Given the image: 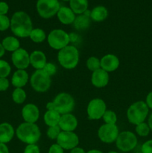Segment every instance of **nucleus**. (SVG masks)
I'll return each instance as SVG.
<instances>
[{
    "label": "nucleus",
    "mask_w": 152,
    "mask_h": 153,
    "mask_svg": "<svg viewBox=\"0 0 152 153\" xmlns=\"http://www.w3.org/2000/svg\"><path fill=\"white\" fill-rule=\"evenodd\" d=\"M10 29L15 36L20 38H25L30 36L33 29L32 21L27 13L17 11L10 19Z\"/></svg>",
    "instance_id": "obj_1"
},
{
    "label": "nucleus",
    "mask_w": 152,
    "mask_h": 153,
    "mask_svg": "<svg viewBox=\"0 0 152 153\" xmlns=\"http://www.w3.org/2000/svg\"><path fill=\"white\" fill-rule=\"evenodd\" d=\"M75 100L72 96L67 93H61L58 94L52 102L46 105L48 111H56L61 115L69 114L74 110Z\"/></svg>",
    "instance_id": "obj_2"
},
{
    "label": "nucleus",
    "mask_w": 152,
    "mask_h": 153,
    "mask_svg": "<svg viewBox=\"0 0 152 153\" xmlns=\"http://www.w3.org/2000/svg\"><path fill=\"white\" fill-rule=\"evenodd\" d=\"M16 134L19 140L27 144H36L41 137L38 126L26 122L22 123L17 127Z\"/></svg>",
    "instance_id": "obj_3"
},
{
    "label": "nucleus",
    "mask_w": 152,
    "mask_h": 153,
    "mask_svg": "<svg viewBox=\"0 0 152 153\" xmlns=\"http://www.w3.org/2000/svg\"><path fill=\"white\" fill-rule=\"evenodd\" d=\"M60 65L67 70H72L77 67L79 62V52L74 46L68 45L61 49L58 55Z\"/></svg>",
    "instance_id": "obj_4"
},
{
    "label": "nucleus",
    "mask_w": 152,
    "mask_h": 153,
    "mask_svg": "<svg viewBox=\"0 0 152 153\" xmlns=\"http://www.w3.org/2000/svg\"><path fill=\"white\" fill-rule=\"evenodd\" d=\"M149 108L144 101H137L133 103L127 111L128 121L134 125L145 122L148 115Z\"/></svg>",
    "instance_id": "obj_5"
},
{
    "label": "nucleus",
    "mask_w": 152,
    "mask_h": 153,
    "mask_svg": "<svg viewBox=\"0 0 152 153\" xmlns=\"http://www.w3.org/2000/svg\"><path fill=\"white\" fill-rule=\"evenodd\" d=\"M33 89L39 93L46 92L50 88L52 84L51 76L43 70H37L34 72L30 79Z\"/></svg>",
    "instance_id": "obj_6"
},
{
    "label": "nucleus",
    "mask_w": 152,
    "mask_h": 153,
    "mask_svg": "<svg viewBox=\"0 0 152 153\" xmlns=\"http://www.w3.org/2000/svg\"><path fill=\"white\" fill-rule=\"evenodd\" d=\"M47 40L50 47L59 51L70 43L69 34L62 29L52 30L48 35Z\"/></svg>",
    "instance_id": "obj_7"
},
{
    "label": "nucleus",
    "mask_w": 152,
    "mask_h": 153,
    "mask_svg": "<svg viewBox=\"0 0 152 153\" xmlns=\"http://www.w3.org/2000/svg\"><path fill=\"white\" fill-rule=\"evenodd\" d=\"M61 5L58 0H38L37 10L43 19H49L58 13Z\"/></svg>",
    "instance_id": "obj_8"
},
{
    "label": "nucleus",
    "mask_w": 152,
    "mask_h": 153,
    "mask_svg": "<svg viewBox=\"0 0 152 153\" xmlns=\"http://www.w3.org/2000/svg\"><path fill=\"white\" fill-rule=\"evenodd\" d=\"M137 145V137L134 133L130 131H125L119 133L116 140V146L122 152H130Z\"/></svg>",
    "instance_id": "obj_9"
},
{
    "label": "nucleus",
    "mask_w": 152,
    "mask_h": 153,
    "mask_svg": "<svg viewBox=\"0 0 152 153\" xmlns=\"http://www.w3.org/2000/svg\"><path fill=\"white\" fill-rule=\"evenodd\" d=\"M107 111V105L101 99L95 98L89 101L86 108L88 118L92 120H98L102 118Z\"/></svg>",
    "instance_id": "obj_10"
},
{
    "label": "nucleus",
    "mask_w": 152,
    "mask_h": 153,
    "mask_svg": "<svg viewBox=\"0 0 152 153\" xmlns=\"http://www.w3.org/2000/svg\"><path fill=\"white\" fill-rule=\"evenodd\" d=\"M119 131L116 124L104 123L98 130V137L102 142L111 143L116 142Z\"/></svg>",
    "instance_id": "obj_11"
},
{
    "label": "nucleus",
    "mask_w": 152,
    "mask_h": 153,
    "mask_svg": "<svg viewBox=\"0 0 152 153\" xmlns=\"http://www.w3.org/2000/svg\"><path fill=\"white\" fill-rule=\"evenodd\" d=\"M56 140L58 145L66 150L74 149L79 143L78 136L74 131H61Z\"/></svg>",
    "instance_id": "obj_12"
},
{
    "label": "nucleus",
    "mask_w": 152,
    "mask_h": 153,
    "mask_svg": "<svg viewBox=\"0 0 152 153\" xmlns=\"http://www.w3.org/2000/svg\"><path fill=\"white\" fill-rule=\"evenodd\" d=\"M11 61L18 70H25L30 65V55L25 49L19 48L12 53Z\"/></svg>",
    "instance_id": "obj_13"
},
{
    "label": "nucleus",
    "mask_w": 152,
    "mask_h": 153,
    "mask_svg": "<svg viewBox=\"0 0 152 153\" xmlns=\"http://www.w3.org/2000/svg\"><path fill=\"white\" fill-rule=\"evenodd\" d=\"M22 116L25 122L35 123L40 117V111L36 105L29 103L22 108Z\"/></svg>",
    "instance_id": "obj_14"
},
{
    "label": "nucleus",
    "mask_w": 152,
    "mask_h": 153,
    "mask_svg": "<svg viewBox=\"0 0 152 153\" xmlns=\"http://www.w3.org/2000/svg\"><path fill=\"white\" fill-rule=\"evenodd\" d=\"M77 120L75 115L71 113L61 115L58 126L61 131H74L77 127Z\"/></svg>",
    "instance_id": "obj_15"
},
{
    "label": "nucleus",
    "mask_w": 152,
    "mask_h": 153,
    "mask_svg": "<svg viewBox=\"0 0 152 153\" xmlns=\"http://www.w3.org/2000/svg\"><path fill=\"white\" fill-rule=\"evenodd\" d=\"M101 68L107 73L113 72L117 70L119 67V59L116 55L113 54H107L101 58Z\"/></svg>",
    "instance_id": "obj_16"
},
{
    "label": "nucleus",
    "mask_w": 152,
    "mask_h": 153,
    "mask_svg": "<svg viewBox=\"0 0 152 153\" xmlns=\"http://www.w3.org/2000/svg\"><path fill=\"white\" fill-rule=\"evenodd\" d=\"M91 82L95 88H101L107 86L109 82V74L107 72L100 68L92 72L91 76Z\"/></svg>",
    "instance_id": "obj_17"
},
{
    "label": "nucleus",
    "mask_w": 152,
    "mask_h": 153,
    "mask_svg": "<svg viewBox=\"0 0 152 153\" xmlns=\"http://www.w3.org/2000/svg\"><path fill=\"white\" fill-rule=\"evenodd\" d=\"M46 63V56L42 51L35 50L30 54V64L36 70H43Z\"/></svg>",
    "instance_id": "obj_18"
},
{
    "label": "nucleus",
    "mask_w": 152,
    "mask_h": 153,
    "mask_svg": "<svg viewBox=\"0 0 152 153\" xmlns=\"http://www.w3.org/2000/svg\"><path fill=\"white\" fill-rule=\"evenodd\" d=\"M58 19L63 25H70L73 24L75 19V13L72 10L70 7H61L58 13H57Z\"/></svg>",
    "instance_id": "obj_19"
},
{
    "label": "nucleus",
    "mask_w": 152,
    "mask_h": 153,
    "mask_svg": "<svg viewBox=\"0 0 152 153\" xmlns=\"http://www.w3.org/2000/svg\"><path fill=\"white\" fill-rule=\"evenodd\" d=\"M15 130L13 126L8 123H2L0 124V143H9L13 139Z\"/></svg>",
    "instance_id": "obj_20"
},
{
    "label": "nucleus",
    "mask_w": 152,
    "mask_h": 153,
    "mask_svg": "<svg viewBox=\"0 0 152 153\" xmlns=\"http://www.w3.org/2000/svg\"><path fill=\"white\" fill-rule=\"evenodd\" d=\"M28 81V74L25 70H17L13 74L11 84L16 88H22Z\"/></svg>",
    "instance_id": "obj_21"
},
{
    "label": "nucleus",
    "mask_w": 152,
    "mask_h": 153,
    "mask_svg": "<svg viewBox=\"0 0 152 153\" xmlns=\"http://www.w3.org/2000/svg\"><path fill=\"white\" fill-rule=\"evenodd\" d=\"M108 16L107 9L104 6L98 5L91 10L90 18L95 22H102Z\"/></svg>",
    "instance_id": "obj_22"
},
{
    "label": "nucleus",
    "mask_w": 152,
    "mask_h": 153,
    "mask_svg": "<svg viewBox=\"0 0 152 153\" xmlns=\"http://www.w3.org/2000/svg\"><path fill=\"white\" fill-rule=\"evenodd\" d=\"M1 44L5 51H8V52H13L20 48V43L19 40L13 36H8V37H4L2 40Z\"/></svg>",
    "instance_id": "obj_23"
},
{
    "label": "nucleus",
    "mask_w": 152,
    "mask_h": 153,
    "mask_svg": "<svg viewBox=\"0 0 152 153\" xmlns=\"http://www.w3.org/2000/svg\"><path fill=\"white\" fill-rule=\"evenodd\" d=\"M61 114L56 111H48L43 116V120L49 127L55 126L59 124Z\"/></svg>",
    "instance_id": "obj_24"
},
{
    "label": "nucleus",
    "mask_w": 152,
    "mask_h": 153,
    "mask_svg": "<svg viewBox=\"0 0 152 153\" xmlns=\"http://www.w3.org/2000/svg\"><path fill=\"white\" fill-rule=\"evenodd\" d=\"M69 5L75 14H82L88 10V0H70Z\"/></svg>",
    "instance_id": "obj_25"
},
{
    "label": "nucleus",
    "mask_w": 152,
    "mask_h": 153,
    "mask_svg": "<svg viewBox=\"0 0 152 153\" xmlns=\"http://www.w3.org/2000/svg\"><path fill=\"white\" fill-rule=\"evenodd\" d=\"M91 20L92 19L89 16H86L84 13H82L76 16L73 25L77 30H85L89 27Z\"/></svg>",
    "instance_id": "obj_26"
},
{
    "label": "nucleus",
    "mask_w": 152,
    "mask_h": 153,
    "mask_svg": "<svg viewBox=\"0 0 152 153\" xmlns=\"http://www.w3.org/2000/svg\"><path fill=\"white\" fill-rule=\"evenodd\" d=\"M29 37L34 43H43L46 38V34L42 28H33L30 34Z\"/></svg>",
    "instance_id": "obj_27"
},
{
    "label": "nucleus",
    "mask_w": 152,
    "mask_h": 153,
    "mask_svg": "<svg viewBox=\"0 0 152 153\" xmlns=\"http://www.w3.org/2000/svg\"><path fill=\"white\" fill-rule=\"evenodd\" d=\"M12 99L16 104H22L26 100V93L22 88H15L12 93Z\"/></svg>",
    "instance_id": "obj_28"
},
{
    "label": "nucleus",
    "mask_w": 152,
    "mask_h": 153,
    "mask_svg": "<svg viewBox=\"0 0 152 153\" xmlns=\"http://www.w3.org/2000/svg\"><path fill=\"white\" fill-rule=\"evenodd\" d=\"M86 65L88 70H89L92 72H94L101 68V61L96 57H89L87 59V61H86Z\"/></svg>",
    "instance_id": "obj_29"
},
{
    "label": "nucleus",
    "mask_w": 152,
    "mask_h": 153,
    "mask_svg": "<svg viewBox=\"0 0 152 153\" xmlns=\"http://www.w3.org/2000/svg\"><path fill=\"white\" fill-rule=\"evenodd\" d=\"M135 130L137 134L140 137H146V136L148 135L151 131L148 124L145 122L136 126Z\"/></svg>",
    "instance_id": "obj_30"
},
{
    "label": "nucleus",
    "mask_w": 152,
    "mask_h": 153,
    "mask_svg": "<svg viewBox=\"0 0 152 153\" xmlns=\"http://www.w3.org/2000/svg\"><path fill=\"white\" fill-rule=\"evenodd\" d=\"M104 122L107 124H116L118 120L117 115L111 110H107L102 117Z\"/></svg>",
    "instance_id": "obj_31"
},
{
    "label": "nucleus",
    "mask_w": 152,
    "mask_h": 153,
    "mask_svg": "<svg viewBox=\"0 0 152 153\" xmlns=\"http://www.w3.org/2000/svg\"><path fill=\"white\" fill-rule=\"evenodd\" d=\"M11 71L10 65L4 60H0V78H7Z\"/></svg>",
    "instance_id": "obj_32"
},
{
    "label": "nucleus",
    "mask_w": 152,
    "mask_h": 153,
    "mask_svg": "<svg viewBox=\"0 0 152 153\" xmlns=\"http://www.w3.org/2000/svg\"><path fill=\"white\" fill-rule=\"evenodd\" d=\"M61 132V129L59 126H55L49 127L47 130V136L51 140H57L58 135Z\"/></svg>",
    "instance_id": "obj_33"
},
{
    "label": "nucleus",
    "mask_w": 152,
    "mask_h": 153,
    "mask_svg": "<svg viewBox=\"0 0 152 153\" xmlns=\"http://www.w3.org/2000/svg\"><path fill=\"white\" fill-rule=\"evenodd\" d=\"M10 27V19L6 15H0V31H4Z\"/></svg>",
    "instance_id": "obj_34"
},
{
    "label": "nucleus",
    "mask_w": 152,
    "mask_h": 153,
    "mask_svg": "<svg viewBox=\"0 0 152 153\" xmlns=\"http://www.w3.org/2000/svg\"><path fill=\"white\" fill-rule=\"evenodd\" d=\"M49 76H52L56 73L57 72V67L55 64H52V63H46L45 67L43 69Z\"/></svg>",
    "instance_id": "obj_35"
},
{
    "label": "nucleus",
    "mask_w": 152,
    "mask_h": 153,
    "mask_svg": "<svg viewBox=\"0 0 152 153\" xmlns=\"http://www.w3.org/2000/svg\"><path fill=\"white\" fill-rule=\"evenodd\" d=\"M142 153H152V140H147L142 144L141 148Z\"/></svg>",
    "instance_id": "obj_36"
},
{
    "label": "nucleus",
    "mask_w": 152,
    "mask_h": 153,
    "mask_svg": "<svg viewBox=\"0 0 152 153\" xmlns=\"http://www.w3.org/2000/svg\"><path fill=\"white\" fill-rule=\"evenodd\" d=\"M24 153H40V150L37 145L28 144L24 149Z\"/></svg>",
    "instance_id": "obj_37"
},
{
    "label": "nucleus",
    "mask_w": 152,
    "mask_h": 153,
    "mask_svg": "<svg viewBox=\"0 0 152 153\" xmlns=\"http://www.w3.org/2000/svg\"><path fill=\"white\" fill-rule=\"evenodd\" d=\"M10 86V82L7 78H0V91H6Z\"/></svg>",
    "instance_id": "obj_38"
},
{
    "label": "nucleus",
    "mask_w": 152,
    "mask_h": 153,
    "mask_svg": "<svg viewBox=\"0 0 152 153\" xmlns=\"http://www.w3.org/2000/svg\"><path fill=\"white\" fill-rule=\"evenodd\" d=\"M64 149L58 143H54L50 146L49 149V153H63Z\"/></svg>",
    "instance_id": "obj_39"
},
{
    "label": "nucleus",
    "mask_w": 152,
    "mask_h": 153,
    "mask_svg": "<svg viewBox=\"0 0 152 153\" xmlns=\"http://www.w3.org/2000/svg\"><path fill=\"white\" fill-rule=\"evenodd\" d=\"M9 6L4 1H0V15H6L8 12Z\"/></svg>",
    "instance_id": "obj_40"
},
{
    "label": "nucleus",
    "mask_w": 152,
    "mask_h": 153,
    "mask_svg": "<svg viewBox=\"0 0 152 153\" xmlns=\"http://www.w3.org/2000/svg\"><path fill=\"white\" fill-rule=\"evenodd\" d=\"M145 103L148 105V108L152 110V91L149 93L147 95V97H146Z\"/></svg>",
    "instance_id": "obj_41"
},
{
    "label": "nucleus",
    "mask_w": 152,
    "mask_h": 153,
    "mask_svg": "<svg viewBox=\"0 0 152 153\" xmlns=\"http://www.w3.org/2000/svg\"><path fill=\"white\" fill-rule=\"evenodd\" d=\"M0 153H10L7 146L5 143H0Z\"/></svg>",
    "instance_id": "obj_42"
},
{
    "label": "nucleus",
    "mask_w": 152,
    "mask_h": 153,
    "mask_svg": "<svg viewBox=\"0 0 152 153\" xmlns=\"http://www.w3.org/2000/svg\"><path fill=\"white\" fill-rule=\"evenodd\" d=\"M69 41L72 42V43L76 42L77 40V39H78V36L75 33H70V34H69Z\"/></svg>",
    "instance_id": "obj_43"
},
{
    "label": "nucleus",
    "mask_w": 152,
    "mask_h": 153,
    "mask_svg": "<svg viewBox=\"0 0 152 153\" xmlns=\"http://www.w3.org/2000/svg\"><path fill=\"white\" fill-rule=\"evenodd\" d=\"M70 153H86V152H85L84 149H82V148L76 146V147H75L74 149H71Z\"/></svg>",
    "instance_id": "obj_44"
},
{
    "label": "nucleus",
    "mask_w": 152,
    "mask_h": 153,
    "mask_svg": "<svg viewBox=\"0 0 152 153\" xmlns=\"http://www.w3.org/2000/svg\"><path fill=\"white\" fill-rule=\"evenodd\" d=\"M4 53H5V49L3 47L2 44L0 43V58H1L4 55Z\"/></svg>",
    "instance_id": "obj_45"
},
{
    "label": "nucleus",
    "mask_w": 152,
    "mask_h": 153,
    "mask_svg": "<svg viewBox=\"0 0 152 153\" xmlns=\"http://www.w3.org/2000/svg\"><path fill=\"white\" fill-rule=\"evenodd\" d=\"M148 124L149 127H150L151 131H152V113L151 114V115L148 117Z\"/></svg>",
    "instance_id": "obj_46"
},
{
    "label": "nucleus",
    "mask_w": 152,
    "mask_h": 153,
    "mask_svg": "<svg viewBox=\"0 0 152 153\" xmlns=\"http://www.w3.org/2000/svg\"><path fill=\"white\" fill-rule=\"evenodd\" d=\"M86 153H103L101 151L98 150V149H90Z\"/></svg>",
    "instance_id": "obj_47"
},
{
    "label": "nucleus",
    "mask_w": 152,
    "mask_h": 153,
    "mask_svg": "<svg viewBox=\"0 0 152 153\" xmlns=\"http://www.w3.org/2000/svg\"><path fill=\"white\" fill-rule=\"evenodd\" d=\"M108 153H118L117 152H115V151H110V152H109Z\"/></svg>",
    "instance_id": "obj_48"
},
{
    "label": "nucleus",
    "mask_w": 152,
    "mask_h": 153,
    "mask_svg": "<svg viewBox=\"0 0 152 153\" xmlns=\"http://www.w3.org/2000/svg\"><path fill=\"white\" fill-rule=\"evenodd\" d=\"M63 1H69L70 0H63Z\"/></svg>",
    "instance_id": "obj_49"
},
{
    "label": "nucleus",
    "mask_w": 152,
    "mask_h": 153,
    "mask_svg": "<svg viewBox=\"0 0 152 153\" xmlns=\"http://www.w3.org/2000/svg\"><path fill=\"white\" fill-rule=\"evenodd\" d=\"M136 153H142V152H136Z\"/></svg>",
    "instance_id": "obj_50"
}]
</instances>
